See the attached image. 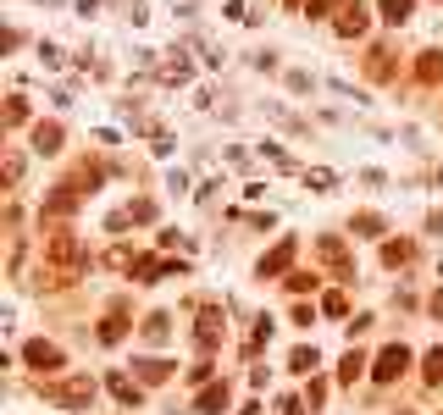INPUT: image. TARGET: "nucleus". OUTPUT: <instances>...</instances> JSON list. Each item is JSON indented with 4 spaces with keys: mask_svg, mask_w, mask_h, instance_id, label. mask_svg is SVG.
Listing matches in <instances>:
<instances>
[{
    "mask_svg": "<svg viewBox=\"0 0 443 415\" xmlns=\"http://www.w3.org/2000/svg\"><path fill=\"white\" fill-rule=\"evenodd\" d=\"M405 365H410V349H405V344H388L382 354H377V365H371V371H377V382H399V377H405Z\"/></svg>",
    "mask_w": 443,
    "mask_h": 415,
    "instance_id": "nucleus-1",
    "label": "nucleus"
},
{
    "mask_svg": "<svg viewBox=\"0 0 443 415\" xmlns=\"http://www.w3.org/2000/svg\"><path fill=\"white\" fill-rule=\"evenodd\" d=\"M45 393H50V399H56V405H89V399H94V382H67V388H45Z\"/></svg>",
    "mask_w": 443,
    "mask_h": 415,
    "instance_id": "nucleus-2",
    "label": "nucleus"
},
{
    "mask_svg": "<svg viewBox=\"0 0 443 415\" xmlns=\"http://www.w3.org/2000/svg\"><path fill=\"white\" fill-rule=\"evenodd\" d=\"M344 39H355V34H366V6H338V22H333Z\"/></svg>",
    "mask_w": 443,
    "mask_h": 415,
    "instance_id": "nucleus-3",
    "label": "nucleus"
},
{
    "mask_svg": "<svg viewBox=\"0 0 443 415\" xmlns=\"http://www.w3.org/2000/svg\"><path fill=\"white\" fill-rule=\"evenodd\" d=\"M289 266H294V238H289V244H277V249L261 261V277H283Z\"/></svg>",
    "mask_w": 443,
    "mask_h": 415,
    "instance_id": "nucleus-4",
    "label": "nucleus"
},
{
    "mask_svg": "<svg viewBox=\"0 0 443 415\" xmlns=\"http://www.w3.org/2000/svg\"><path fill=\"white\" fill-rule=\"evenodd\" d=\"M222 338V310H200V349H217Z\"/></svg>",
    "mask_w": 443,
    "mask_h": 415,
    "instance_id": "nucleus-5",
    "label": "nucleus"
},
{
    "mask_svg": "<svg viewBox=\"0 0 443 415\" xmlns=\"http://www.w3.org/2000/svg\"><path fill=\"white\" fill-rule=\"evenodd\" d=\"M28 365H61V349L56 344H28Z\"/></svg>",
    "mask_w": 443,
    "mask_h": 415,
    "instance_id": "nucleus-6",
    "label": "nucleus"
},
{
    "mask_svg": "<svg viewBox=\"0 0 443 415\" xmlns=\"http://www.w3.org/2000/svg\"><path fill=\"white\" fill-rule=\"evenodd\" d=\"M161 272H172V266H166V261H155V255H145V261L133 266V277H139V282H155Z\"/></svg>",
    "mask_w": 443,
    "mask_h": 415,
    "instance_id": "nucleus-7",
    "label": "nucleus"
},
{
    "mask_svg": "<svg viewBox=\"0 0 443 415\" xmlns=\"http://www.w3.org/2000/svg\"><path fill=\"white\" fill-rule=\"evenodd\" d=\"M34 144H39V155H45V150H61V128H56V122H45V128L34 133Z\"/></svg>",
    "mask_w": 443,
    "mask_h": 415,
    "instance_id": "nucleus-8",
    "label": "nucleus"
},
{
    "mask_svg": "<svg viewBox=\"0 0 443 415\" xmlns=\"http://www.w3.org/2000/svg\"><path fill=\"white\" fill-rule=\"evenodd\" d=\"M200 410H205V415L227 410V388H205V393H200Z\"/></svg>",
    "mask_w": 443,
    "mask_h": 415,
    "instance_id": "nucleus-9",
    "label": "nucleus"
},
{
    "mask_svg": "<svg viewBox=\"0 0 443 415\" xmlns=\"http://www.w3.org/2000/svg\"><path fill=\"white\" fill-rule=\"evenodd\" d=\"M421 78H427V83L443 78V50H427V56H421Z\"/></svg>",
    "mask_w": 443,
    "mask_h": 415,
    "instance_id": "nucleus-10",
    "label": "nucleus"
},
{
    "mask_svg": "<svg viewBox=\"0 0 443 415\" xmlns=\"http://www.w3.org/2000/svg\"><path fill=\"white\" fill-rule=\"evenodd\" d=\"M421 371H427V382H438V388H443V349H433V354L421 360Z\"/></svg>",
    "mask_w": 443,
    "mask_h": 415,
    "instance_id": "nucleus-11",
    "label": "nucleus"
},
{
    "mask_svg": "<svg viewBox=\"0 0 443 415\" xmlns=\"http://www.w3.org/2000/svg\"><path fill=\"white\" fill-rule=\"evenodd\" d=\"M117 338H122V316H106L100 321V344H117Z\"/></svg>",
    "mask_w": 443,
    "mask_h": 415,
    "instance_id": "nucleus-12",
    "label": "nucleus"
},
{
    "mask_svg": "<svg viewBox=\"0 0 443 415\" xmlns=\"http://www.w3.org/2000/svg\"><path fill=\"white\" fill-rule=\"evenodd\" d=\"M361 371H366V360H361V354H344V365H338V377H344V382H355Z\"/></svg>",
    "mask_w": 443,
    "mask_h": 415,
    "instance_id": "nucleus-13",
    "label": "nucleus"
},
{
    "mask_svg": "<svg viewBox=\"0 0 443 415\" xmlns=\"http://www.w3.org/2000/svg\"><path fill=\"white\" fill-rule=\"evenodd\" d=\"M111 393H117V399H122V405H133V399H139V388H133V382H128V377H111Z\"/></svg>",
    "mask_w": 443,
    "mask_h": 415,
    "instance_id": "nucleus-14",
    "label": "nucleus"
},
{
    "mask_svg": "<svg viewBox=\"0 0 443 415\" xmlns=\"http://www.w3.org/2000/svg\"><path fill=\"white\" fill-rule=\"evenodd\" d=\"M382 17H388V22H405V17H410V0H382Z\"/></svg>",
    "mask_w": 443,
    "mask_h": 415,
    "instance_id": "nucleus-15",
    "label": "nucleus"
},
{
    "mask_svg": "<svg viewBox=\"0 0 443 415\" xmlns=\"http://www.w3.org/2000/svg\"><path fill=\"white\" fill-rule=\"evenodd\" d=\"M139 371H145L150 382H161V377H172V365H166V360H139Z\"/></svg>",
    "mask_w": 443,
    "mask_h": 415,
    "instance_id": "nucleus-16",
    "label": "nucleus"
},
{
    "mask_svg": "<svg viewBox=\"0 0 443 415\" xmlns=\"http://www.w3.org/2000/svg\"><path fill=\"white\" fill-rule=\"evenodd\" d=\"M145 338H150V344H161V338H166V316H150V321H145Z\"/></svg>",
    "mask_w": 443,
    "mask_h": 415,
    "instance_id": "nucleus-17",
    "label": "nucleus"
},
{
    "mask_svg": "<svg viewBox=\"0 0 443 415\" xmlns=\"http://www.w3.org/2000/svg\"><path fill=\"white\" fill-rule=\"evenodd\" d=\"M316 288V277H305V272H289V293H310Z\"/></svg>",
    "mask_w": 443,
    "mask_h": 415,
    "instance_id": "nucleus-18",
    "label": "nucleus"
},
{
    "mask_svg": "<svg viewBox=\"0 0 443 415\" xmlns=\"http://www.w3.org/2000/svg\"><path fill=\"white\" fill-rule=\"evenodd\" d=\"M382 261H388V266H399V261H410V244H388V249H382Z\"/></svg>",
    "mask_w": 443,
    "mask_h": 415,
    "instance_id": "nucleus-19",
    "label": "nucleus"
},
{
    "mask_svg": "<svg viewBox=\"0 0 443 415\" xmlns=\"http://www.w3.org/2000/svg\"><path fill=\"white\" fill-rule=\"evenodd\" d=\"M289 365H294V371H310V365H316V349H294V360H289Z\"/></svg>",
    "mask_w": 443,
    "mask_h": 415,
    "instance_id": "nucleus-20",
    "label": "nucleus"
},
{
    "mask_svg": "<svg viewBox=\"0 0 443 415\" xmlns=\"http://www.w3.org/2000/svg\"><path fill=\"white\" fill-rule=\"evenodd\" d=\"M283 415H305V405H299V399H289V405H283Z\"/></svg>",
    "mask_w": 443,
    "mask_h": 415,
    "instance_id": "nucleus-21",
    "label": "nucleus"
},
{
    "mask_svg": "<svg viewBox=\"0 0 443 415\" xmlns=\"http://www.w3.org/2000/svg\"><path fill=\"white\" fill-rule=\"evenodd\" d=\"M327 6H333V0H310V17H321V11H327Z\"/></svg>",
    "mask_w": 443,
    "mask_h": 415,
    "instance_id": "nucleus-22",
    "label": "nucleus"
}]
</instances>
